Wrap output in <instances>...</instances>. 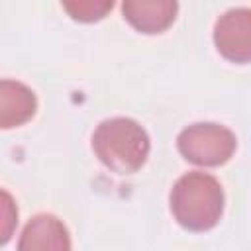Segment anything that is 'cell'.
Segmentation results:
<instances>
[{
    "mask_svg": "<svg viewBox=\"0 0 251 251\" xmlns=\"http://www.w3.org/2000/svg\"><path fill=\"white\" fill-rule=\"evenodd\" d=\"M16 224H18V208L12 196L6 190H2V243H8Z\"/></svg>",
    "mask_w": 251,
    "mask_h": 251,
    "instance_id": "9",
    "label": "cell"
},
{
    "mask_svg": "<svg viewBox=\"0 0 251 251\" xmlns=\"http://www.w3.org/2000/svg\"><path fill=\"white\" fill-rule=\"evenodd\" d=\"M218 53L235 65L251 63V8H231L214 25Z\"/></svg>",
    "mask_w": 251,
    "mask_h": 251,
    "instance_id": "4",
    "label": "cell"
},
{
    "mask_svg": "<svg viewBox=\"0 0 251 251\" xmlns=\"http://www.w3.org/2000/svg\"><path fill=\"white\" fill-rule=\"evenodd\" d=\"M18 251H71L69 229L53 214H35L18 239Z\"/></svg>",
    "mask_w": 251,
    "mask_h": 251,
    "instance_id": "5",
    "label": "cell"
},
{
    "mask_svg": "<svg viewBox=\"0 0 251 251\" xmlns=\"http://www.w3.org/2000/svg\"><path fill=\"white\" fill-rule=\"evenodd\" d=\"M169 204L180 227L188 231H208L224 214V190L216 176L192 171L175 182Z\"/></svg>",
    "mask_w": 251,
    "mask_h": 251,
    "instance_id": "1",
    "label": "cell"
},
{
    "mask_svg": "<svg viewBox=\"0 0 251 251\" xmlns=\"http://www.w3.org/2000/svg\"><path fill=\"white\" fill-rule=\"evenodd\" d=\"M180 155L198 167H220L231 159L237 147L235 133L220 124L198 122L184 127L176 137Z\"/></svg>",
    "mask_w": 251,
    "mask_h": 251,
    "instance_id": "3",
    "label": "cell"
},
{
    "mask_svg": "<svg viewBox=\"0 0 251 251\" xmlns=\"http://www.w3.org/2000/svg\"><path fill=\"white\" fill-rule=\"evenodd\" d=\"M112 2H94V0H80V2H65L63 8L69 12V16L82 24H92L102 20L110 10Z\"/></svg>",
    "mask_w": 251,
    "mask_h": 251,
    "instance_id": "8",
    "label": "cell"
},
{
    "mask_svg": "<svg viewBox=\"0 0 251 251\" xmlns=\"http://www.w3.org/2000/svg\"><path fill=\"white\" fill-rule=\"evenodd\" d=\"M35 110L37 98L31 88L10 78L0 82V126L4 129L24 126L33 118Z\"/></svg>",
    "mask_w": 251,
    "mask_h": 251,
    "instance_id": "7",
    "label": "cell"
},
{
    "mask_svg": "<svg viewBox=\"0 0 251 251\" xmlns=\"http://www.w3.org/2000/svg\"><path fill=\"white\" fill-rule=\"evenodd\" d=\"M178 4L173 0H126L122 14L127 24L147 35L163 33L176 18Z\"/></svg>",
    "mask_w": 251,
    "mask_h": 251,
    "instance_id": "6",
    "label": "cell"
},
{
    "mask_svg": "<svg viewBox=\"0 0 251 251\" xmlns=\"http://www.w3.org/2000/svg\"><path fill=\"white\" fill-rule=\"evenodd\" d=\"M149 135L131 118H110L92 133V151L104 167L118 175L139 171L149 157Z\"/></svg>",
    "mask_w": 251,
    "mask_h": 251,
    "instance_id": "2",
    "label": "cell"
}]
</instances>
